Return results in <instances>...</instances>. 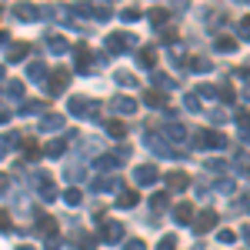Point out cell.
<instances>
[{
    "mask_svg": "<svg viewBox=\"0 0 250 250\" xmlns=\"http://www.w3.org/2000/svg\"><path fill=\"white\" fill-rule=\"evenodd\" d=\"M14 17H17V20H40V17H43V10L34 7V3H17V7H14Z\"/></svg>",
    "mask_w": 250,
    "mask_h": 250,
    "instance_id": "obj_21",
    "label": "cell"
},
{
    "mask_svg": "<svg viewBox=\"0 0 250 250\" xmlns=\"http://www.w3.org/2000/svg\"><path fill=\"white\" fill-rule=\"evenodd\" d=\"M0 47H10V34H3V30H0Z\"/></svg>",
    "mask_w": 250,
    "mask_h": 250,
    "instance_id": "obj_52",
    "label": "cell"
},
{
    "mask_svg": "<svg viewBox=\"0 0 250 250\" xmlns=\"http://www.w3.org/2000/svg\"><path fill=\"white\" fill-rule=\"evenodd\" d=\"M23 83H27V80H7L3 94L10 97V100H20V104H23Z\"/></svg>",
    "mask_w": 250,
    "mask_h": 250,
    "instance_id": "obj_27",
    "label": "cell"
},
{
    "mask_svg": "<svg viewBox=\"0 0 250 250\" xmlns=\"http://www.w3.org/2000/svg\"><path fill=\"white\" fill-rule=\"evenodd\" d=\"M213 50H220V54H233V50H237V40H233V37H217V40H213Z\"/></svg>",
    "mask_w": 250,
    "mask_h": 250,
    "instance_id": "obj_33",
    "label": "cell"
},
{
    "mask_svg": "<svg viewBox=\"0 0 250 250\" xmlns=\"http://www.w3.org/2000/svg\"><path fill=\"white\" fill-rule=\"evenodd\" d=\"M47 110V100H23L20 104V117H43Z\"/></svg>",
    "mask_w": 250,
    "mask_h": 250,
    "instance_id": "obj_22",
    "label": "cell"
},
{
    "mask_svg": "<svg viewBox=\"0 0 250 250\" xmlns=\"http://www.w3.org/2000/svg\"><path fill=\"white\" fill-rule=\"evenodd\" d=\"M237 34H240L244 40H250V17H244V20H240V30H237Z\"/></svg>",
    "mask_w": 250,
    "mask_h": 250,
    "instance_id": "obj_48",
    "label": "cell"
},
{
    "mask_svg": "<svg viewBox=\"0 0 250 250\" xmlns=\"http://www.w3.org/2000/svg\"><path fill=\"white\" fill-rule=\"evenodd\" d=\"M207 117H210V124H213V127H220V124L227 120V114H224V110H213V107L207 110Z\"/></svg>",
    "mask_w": 250,
    "mask_h": 250,
    "instance_id": "obj_43",
    "label": "cell"
},
{
    "mask_svg": "<svg viewBox=\"0 0 250 250\" xmlns=\"http://www.w3.org/2000/svg\"><path fill=\"white\" fill-rule=\"evenodd\" d=\"M23 144V134H17V130H7V134L0 137V147L3 150H10V147H20Z\"/></svg>",
    "mask_w": 250,
    "mask_h": 250,
    "instance_id": "obj_31",
    "label": "cell"
},
{
    "mask_svg": "<svg viewBox=\"0 0 250 250\" xmlns=\"http://www.w3.org/2000/svg\"><path fill=\"white\" fill-rule=\"evenodd\" d=\"M114 80L120 83V87H137V83H140L137 74H130V70H114Z\"/></svg>",
    "mask_w": 250,
    "mask_h": 250,
    "instance_id": "obj_32",
    "label": "cell"
},
{
    "mask_svg": "<svg viewBox=\"0 0 250 250\" xmlns=\"http://www.w3.org/2000/svg\"><path fill=\"white\" fill-rule=\"evenodd\" d=\"M160 180V170H157L154 164H140V167H134V184L137 187H150V184H157Z\"/></svg>",
    "mask_w": 250,
    "mask_h": 250,
    "instance_id": "obj_8",
    "label": "cell"
},
{
    "mask_svg": "<svg viewBox=\"0 0 250 250\" xmlns=\"http://www.w3.org/2000/svg\"><path fill=\"white\" fill-rule=\"evenodd\" d=\"M140 17H144V14H140L137 7H124V10H120V20H124V23H137Z\"/></svg>",
    "mask_w": 250,
    "mask_h": 250,
    "instance_id": "obj_39",
    "label": "cell"
},
{
    "mask_svg": "<svg viewBox=\"0 0 250 250\" xmlns=\"http://www.w3.org/2000/svg\"><path fill=\"white\" fill-rule=\"evenodd\" d=\"M170 213H173V224H177V227H190V224H193V204H190V200L173 204Z\"/></svg>",
    "mask_w": 250,
    "mask_h": 250,
    "instance_id": "obj_9",
    "label": "cell"
},
{
    "mask_svg": "<svg viewBox=\"0 0 250 250\" xmlns=\"http://www.w3.org/2000/svg\"><path fill=\"white\" fill-rule=\"evenodd\" d=\"M134 47H137V34H130V30H117V34H107L104 37V50L110 57H120V54H127Z\"/></svg>",
    "mask_w": 250,
    "mask_h": 250,
    "instance_id": "obj_3",
    "label": "cell"
},
{
    "mask_svg": "<svg viewBox=\"0 0 250 250\" xmlns=\"http://www.w3.org/2000/svg\"><path fill=\"white\" fill-rule=\"evenodd\" d=\"M217 97H220V100H224V104H233V87H227V83H224V87H217Z\"/></svg>",
    "mask_w": 250,
    "mask_h": 250,
    "instance_id": "obj_42",
    "label": "cell"
},
{
    "mask_svg": "<svg viewBox=\"0 0 250 250\" xmlns=\"http://www.w3.org/2000/svg\"><path fill=\"white\" fill-rule=\"evenodd\" d=\"M154 87H157V90H173V87H177V80H173L170 74H160V70H154Z\"/></svg>",
    "mask_w": 250,
    "mask_h": 250,
    "instance_id": "obj_30",
    "label": "cell"
},
{
    "mask_svg": "<svg viewBox=\"0 0 250 250\" xmlns=\"http://www.w3.org/2000/svg\"><path fill=\"white\" fill-rule=\"evenodd\" d=\"M160 137H164L167 144H184V140H187V130H184L180 124H167V127L160 130Z\"/></svg>",
    "mask_w": 250,
    "mask_h": 250,
    "instance_id": "obj_20",
    "label": "cell"
},
{
    "mask_svg": "<svg viewBox=\"0 0 250 250\" xmlns=\"http://www.w3.org/2000/svg\"><path fill=\"white\" fill-rule=\"evenodd\" d=\"M204 170H207V173H224V170H227V160H220V157H210V160L204 164Z\"/></svg>",
    "mask_w": 250,
    "mask_h": 250,
    "instance_id": "obj_36",
    "label": "cell"
},
{
    "mask_svg": "<svg viewBox=\"0 0 250 250\" xmlns=\"http://www.w3.org/2000/svg\"><path fill=\"white\" fill-rule=\"evenodd\" d=\"M63 247V240H60L57 233H54V237H47V240H43V250H60Z\"/></svg>",
    "mask_w": 250,
    "mask_h": 250,
    "instance_id": "obj_44",
    "label": "cell"
},
{
    "mask_svg": "<svg viewBox=\"0 0 250 250\" xmlns=\"http://www.w3.org/2000/svg\"><path fill=\"white\" fill-rule=\"evenodd\" d=\"M47 47H50L54 54H67V50H70V43L60 37V34H47Z\"/></svg>",
    "mask_w": 250,
    "mask_h": 250,
    "instance_id": "obj_28",
    "label": "cell"
},
{
    "mask_svg": "<svg viewBox=\"0 0 250 250\" xmlns=\"http://www.w3.org/2000/svg\"><path fill=\"white\" fill-rule=\"evenodd\" d=\"M0 80H3V67H0Z\"/></svg>",
    "mask_w": 250,
    "mask_h": 250,
    "instance_id": "obj_58",
    "label": "cell"
},
{
    "mask_svg": "<svg viewBox=\"0 0 250 250\" xmlns=\"http://www.w3.org/2000/svg\"><path fill=\"white\" fill-rule=\"evenodd\" d=\"M157 250H177V237H173V233H164L160 244H157Z\"/></svg>",
    "mask_w": 250,
    "mask_h": 250,
    "instance_id": "obj_41",
    "label": "cell"
},
{
    "mask_svg": "<svg viewBox=\"0 0 250 250\" xmlns=\"http://www.w3.org/2000/svg\"><path fill=\"white\" fill-rule=\"evenodd\" d=\"M90 187H94L97 193H114V190H124V180L110 173V177H97V180L90 184Z\"/></svg>",
    "mask_w": 250,
    "mask_h": 250,
    "instance_id": "obj_15",
    "label": "cell"
},
{
    "mask_svg": "<svg viewBox=\"0 0 250 250\" xmlns=\"http://www.w3.org/2000/svg\"><path fill=\"white\" fill-rule=\"evenodd\" d=\"M154 63H157V50L154 47H140V50H137V67L154 70Z\"/></svg>",
    "mask_w": 250,
    "mask_h": 250,
    "instance_id": "obj_24",
    "label": "cell"
},
{
    "mask_svg": "<svg viewBox=\"0 0 250 250\" xmlns=\"http://www.w3.org/2000/svg\"><path fill=\"white\" fill-rule=\"evenodd\" d=\"M74 250H97V237H94V233H83V230H80L77 237H74Z\"/></svg>",
    "mask_w": 250,
    "mask_h": 250,
    "instance_id": "obj_25",
    "label": "cell"
},
{
    "mask_svg": "<svg viewBox=\"0 0 250 250\" xmlns=\"http://www.w3.org/2000/svg\"><path fill=\"white\" fill-rule=\"evenodd\" d=\"M187 70H190V74H210L213 63L207 57H193V60H187Z\"/></svg>",
    "mask_w": 250,
    "mask_h": 250,
    "instance_id": "obj_26",
    "label": "cell"
},
{
    "mask_svg": "<svg viewBox=\"0 0 250 250\" xmlns=\"http://www.w3.org/2000/svg\"><path fill=\"white\" fill-rule=\"evenodd\" d=\"M244 100H250V87H244Z\"/></svg>",
    "mask_w": 250,
    "mask_h": 250,
    "instance_id": "obj_56",
    "label": "cell"
},
{
    "mask_svg": "<svg viewBox=\"0 0 250 250\" xmlns=\"http://www.w3.org/2000/svg\"><path fill=\"white\" fill-rule=\"evenodd\" d=\"M213 187H217L220 193H233V180H217Z\"/></svg>",
    "mask_w": 250,
    "mask_h": 250,
    "instance_id": "obj_46",
    "label": "cell"
},
{
    "mask_svg": "<svg viewBox=\"0 0 250 250\" xmlns=\"http://www.w3.org/2000/svg\"><path fill=\"white\" fill-rule=\"evenodd\" d=\"M14 250H34V247H30V244H17Z\"/></svg>",
    "mask_w": 250,
    "mask_h": 250,
    "instance_id": "obj_55",
    "label": "cell"
},
{
    "mask_svg": "<svg viewBox=\"0 0 250 250\" xmlns=\"http://www.w3.org/2000/svg\"><path fill=\"white\" fill-rule=\"evenodd\" d=\"M47 77H50V67L43 63V60H30L27 63V83H47Z\"/></svg>",
    "mask_w": 250,
    "mask_h": 250,
    "instance_id": "obj_10",
    "label": "cell"
},
{
    "mask_svg": "<svg viewBox=\"0 0 250 250\" xmlns=\"http://www.w3.org/2000/svg\"><path fill=\"white\" fill-rule=\"evenodd\" d=\"M27 180H30V187L37 190V197L43 204H54V200H57V184H54V177L47 170H30Z\"/></svg>",
    "mask_w": 250,
    "mask_h": 250,
    "instance_id": "obj_2",
    "label": "cell"
},
{
    "mask_svg": "<svg viewBox=\"0 0 250 250\" xmlns=\"http://www.w3.org/2000/svg\"><path fill=\"white\" fill-rule=\"evenodd\" d=\"M67 83H70V70H67V67H57V70L47 77L43 90H47L50 97H63V94H67Z\"/></svg>",
    "mask_w": 250,
    "mask_h": 250,
    "instance_id": "obj_5",
    "label": "cell"
},
{
    "mask_svg": "<svg viewBox=\"0 0 250 250\" xmlns=\"http://www.w3.org/2000/svg\"><path fill=\"white\" fill-rule=\"evenodd\" d=\"M74 67H77V70H90V67H94V54H90L83 43L74 50Z\"/></svg>",
    "mask_w": 250,
    "mask_h": 250,
    "instance_id": "obj_23",
    "label": "cell"
},
{
    "mask_svg": "<svg viewBox=\"0 0 250 250\" xmlns=\"http://www.w3.org/2000/svg\"><path fill=\"white\" fill-rule=\"evenodd\" d=\"M124 237H127L124 224H117V220H104L100 224V240L104 244H124Z\"/></svg>",
    "mask_w": 250,
    "mask_h": 250,
    "instance_id": "obj_6",
    "label": "cell"
},
{
    "mask_svg": "<svg viewBox=\"0 0 250 250\" xmlns=\"http://www.w3.org/2000/svg\"><path fill=\"white\" fill-rule=\"evenodd\" d=\"M184 110H187V114H197V110H200V97L187 94V97H184Z\"/></svg>",
    "mask_w": 250,
    "mask_h": 250,
    "instance_id": "obj_40",
    "label": "cell"
},
{
    "mask_svg": "<svg viewBox=\"0 0 250 250\" xmlns=\"http://www.w3.org/2000/svg\"><path fill=\"white\" fill-rule=\"evenodd\" d=\"M213 224H217V213H213V210L193 213V224H190V230L197 233V237H204L207 230H213Z\"/></svg>",
    "mask_w": 250,
    "mask_h": 250,
    "instance_id": "obj_12",
    "label": "cell"
},
{
    "mask_svg": "<svg viewBox=\"0 0 250 250\" xmlns=\"http://www.w3.org/2000/svg\"><path fill=\"white\" fill-rule=\"evenodd\" d=\"M7 120H10V114H7V110H0V127H3Z\"/></svg>",
    "mask_w": 250,
    "mask_h": 250,
    "instance_id": "obj_54",
    "label": "cell"
},
{
    "mask_svg": "<svg viewBox=\"0 0 250 250\" xmlns=\"http://www.w3.org/2000/svg\"><path fill=\"white\" fill-rule=\"evenodd\" d=\"M190 144L200 147V150H224V147H227V137L220 134V130H210V127H207V130H197Z\"/></svg>",
    "mask_w": 250,
    "mask_h": 250,
    "instance_id": "obj_4",
    "label": "cell"
},
{
    "mask_svg": "<svg viewBox=\"0 0 250 250\" xmlns=\"http://www.w3.org/2000/svg\"><path fill=\"white\" fill-rule=\"evenodd\" d=\"M63 204H67V207H80V204H83V193H80L77 187H67V190H63Z\"/></svg>",
    "mask_w": 250,
    "mask_h": 250,
    "instance_id": "obj_34",
    "label": "cell"
},
{
    "mask_svg": "<svg viewBox=\"0 0 250 250\" xmlns=\"http://www.w3.org/2000/svg\"><path fill=\"white\" fill-rule=\"evenodd\" d=\"M3 154H7V150H3V147H0V160H3Z\"/></svg>",
    "mask_w": 250,
    "mask_h": 250,
    "instance_id": "obj_57",
    "label": "cell"
},
{
    "mask_svg": "<svg viewBox=\"0 0 250 250\" xmlns=\"http://www.w3.org/2000/svg\"><path fill=\"white\" fill-rule=\"evenodd\" d=\"M63 124H67V120H63L60 114H43L40 117V130H43V134H60Z\"/></svg>",
    "mask_w": 250,
    "mask_h": 250,
    "instance_id": "obj_18",
    "label": "cell"
},
{
    "mask_svg": "<svg viewBox=\"0 0 250 250\" xmlns=\"http://www.w3.org/2000/svg\"><path fill=\"white\" fill-rule=\"evenodd\" d=\"M197 97H217V87H210V83H204V87L197 90Z\"/></svg>",
    "mask_w": 250,
    "mask_h": 250,
    "instance_id": "obj_50",
    "label": "cell"
},
{
    "mask_svg": "<svg viewBox=\"0 0 250 250\" xmlns=\"http://www.w3.org/2000/svg\"><path fill=\"white\" fill-rule=\"evenodd\" d=\"M160 180H164V187H167V190H173V193H180V190H187V187H190L187 170H167Z\"/></svg>",
    "mask_w": 250,
    "mask_h": 250,
    "instance_id": "obj_7",
    "label": "cell"
},
{
    "mask_svg": "<svg viewBox=\"0 0 250 250\" xmlns=\"http://www.w3.org/2000/svg\"><path fill=\"white\" fill-rule=\"evenodd\" d=\"M34 233H40L43 240L54 237V233H57V220H54L50 213H37V217H34Z\"/></svg>",
    "mask_w": 250,
    "mask_h": 250,
    "instance_id": "obj_13",
    "label": "cell"
},
{
    "mask_svg": "<svg viewBox=\"0 0 250 250\" xmlns=\"http://www.w3.org/2000/svg\"><path fill=\"white\" fill-rule=\"evenodd\" d=\"M124 250H147V247H144V240L134 237V240H124Z\"/></svg>",
    "mask_w": 250,
    "mask_h": 250,
    "instance_id": "obj_49",
    "label": "cell"
},
{
    "mask_svg": "<svg viewBox=\"0 0 250 250\" xmlns=\"http://www.w3.org/2000/svg\"><path fill=\"white\" fill-rule=\"evenodd\" d=\"M114 114H120V117H130V114H137V100L134 97H124V94H117V97H110V104H107Z\"/></svg>",
    "mask_w": 250,
    "mask_h": 250,
    "instance_id": "obj_11",
    "label": "cell"
},
{
    "mask_svg": "<svg viewBox=\"0 0 250 250\" xmlns=\"http://www.w3.org/2000/svg\"><path fill=\"white\" fill-rule=\"evenodd\" d=\"M167 207H170V197L167 193H154L150 197V210H167Z\"/></svg>",
    "mask_w": 250,
    "mask_h": 250,
    "instance_id": "obj_38",
    "label": "cell"
},
{
    "mask_svg": "<svg viewBox=\"0 0 250 250\" xmlns=\"http://www.w3.org/2000/svg\"><path fill=\"white\" fill-rule=\"evenodd\" d=\"M137 204H140V193H137V190H120V193H117V200H114L117 210H130V207H137Z\"/></svg>",
    "mask_w": 250,
    "mask_h": 250,
    "instance_id": "obj_19",
    "label": "cell"
},
{
    "mask_svg": "<svg viewBox=\"0 0 250 250\" xmlns=\"http://www.w3.org/2000/svg\"><path fill=\"white\" fill-rule=\"evenodd\" d=\"M240 237H244V240L250 244V224H247V227H240Z\"/></svg>",
    "mask_w": 250,
    "mask_h": 250,
    "instance_id": "obj_53",
    "label": "cell"
},
{
    "mask_svg": "<svg viewBox=\"0 0 250 250\" xmlns=\"http://www.w3.org/2000/svg\"><path fill=\"white\" fill-rule=\"evenodd\" d=\"M27 54H30V43H27V40H17V43L7 47V63H23Z\"/></svg>",
    "mask_w": 250,
    "mask_h": 250,
    "instance_id": "obj_16",
    "label": "cell"
},
{
    "mask_svg": "<svg viewBox=\"0 0 250 250\" xmlns=\"http://www.w3.org/2000/svg\"><path fill=\"white\" fill-rule=\"evenodd\" d=\"M144 104H147V107H157V110H164V94H160V90H147V94H144Z\"/></svg>",
    "mask_w": 250,
    "mask_h": 250,
    "instance_id": "obj_35",
    "label": "cell"
},
{
    "mask_svg": "<svg viewBox=\"0 0 250 250\" xmlns=\"http://www.w3.org/2000/svg\"><path fill=\"white\" fill-rule=\"evenodd\" d=\"M120 164H124V160H120L117 154H100L94 160V167H97V170H104V173H117V170H120Z\"/></svg>",
    "mask_w": 250,
    "mask_h": 250,
    "instance_id": "obj_17",
    "label": "cell"
},
{
    "mask_svg": "<svg viewBox=\"0 0 250 250\" xmlns=\"http://www.w3.org/2000/svg\"><path fill=\"white\" fill-rule=\"evenodd\" d=\"M104 130L114 137V140H120V137H127V124H124V120H107V124H104Z\"/></svg>",
    "mask_w": 250,
    "mask_h": 250,
    "instance_id": "obj_29",
    "label": "cell"
},
{
    "mask_svg": "<svg viewBox=\"0 0 250 250\" xmlns=\"http://www.w3.org/2000/svg\"><path fill=\"white\" fill-rule=\"evenodd\" d=\"M147 20H150V23H154L157 30H160V27H164V23H167V10H160V7H154V10H150V14H147Z\"/></svg>",
    "mask_w": 250,
    "mask_h": 250,
    "instance_id": "obj_37",
    "label": "cell"
},
{
    "mask_svg": "<svg viewBox=\"0 0 250 250\" xmlns=\"http://www.w3.org/2000/svg\"><path fill=\"white\" fill-rule=\"evenodd\" d=\"M240 140H244V144L250 147V127H240Z\"/></svg>",
    "mask_w": 250,
    "mask_h": 250,
    "instance_id": "obj_51",
    "label": "cell"
},
{
    "mask_svg": "<svg viewBox=\"0 0 250 250\" xmlns=\"http://www.w3.org/2000/svg\"><path fill=\"white\" fill-rule=\"evenodd\" d=\"M217 240H220V244H233L237 233H233V230H220V233H217Z\"/></svg>",
    "mask_w": 250,
    "mask_h": 250,
    "instance_id": "obj_47",
    "label": "cell"
},
{
    "mask_svg": "<svg viewBox=\"0 0 250 250\" xmlns=\"http://www.w3.org/2000/svg\"><path fill=\"white\" fill-rule=\"evenodd\" d=\"M74 137H77V134H63V137H57V140H50V144L43 147V154L50 157V160H57V157H63V154H67V144H70Z\"/></svg>",
    "mask_w": 250,
    "mask_h": 250,
    "instance_id": "obj_14",
    "label": "cell"
},
{
    "mask_svg": "<svg viewBox=\"0 0 250 250\" xmlns=\"http://www.w3.org/2000/svg\"><path fill=\"white\" fill-rule=\"evenodd\" d=\"M67 114L77 117V120H100V104L83 94H74L67 97Z\"/></svg>",
    "mask_w": 250,
    "mask_h": 250,
    "instance_id": "obj_1",
    "label": "cell"
},
{
    "mask_svg": "<svg viewBox=\"0 0 250 250\" xmlns=\"http://www.w3.org/2000/svg\"><path fill=\"white\" fill-rule=\"evenodd\" d=\"M10 177H3V173H0V197H10Z\"/></svg>",
    "mask_w": 250,
    "mask_h": 250,
    "instance_id": "obj_45",
    "label": "cell"
}]
</instances>
